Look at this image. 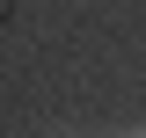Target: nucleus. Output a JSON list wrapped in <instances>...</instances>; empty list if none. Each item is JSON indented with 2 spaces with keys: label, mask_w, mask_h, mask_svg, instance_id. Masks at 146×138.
Here are the masks:
<instances>
[{
  "label": "nucleus",
  "mask_w": 146,
  "mask_h": 138,
  "mask_svg": "<svg viewBox=\"0 0 146 138\" xmlns=\"http://www.w3.org/2000/svg\"><path fill=\"white\" fill-rule=\"evenodd\" d=\"M124 138H146V131H124Z\"/></svg>",
  "instance_id": "1"
}]
</instances>
